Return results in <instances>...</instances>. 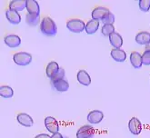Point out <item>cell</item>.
Segmentation results:
<instances>
[{
    "instance_id": "obj_1",
    "label": "cell",
    "mask_w": 150,
    "mask_h": 138,
    "mask_svg": "<svg viewBox=\"0 0 150 138\" xmlns=\"http://www.w3.org/2000/svg\"><path fill=\"white\" fill-rule=\"evenodd\" d=\"M40 29H41V32L47 37L56 36V34L57 32L56 23L48 16L44 17L42 19L41 25H40Z\"/></svg>"
},
{
    "instance_id": "obj_2",
    "label": "cell",
    "mask_w": 150,
    "mask_h": 138,
    "mask_svg": "<svg viewBox=\"0 0 150 138\" xmlns=\"http://www.w3.org/2000/svg\"><path fill=\"white\" fill-rule=\"evenodd\" d=\"M14 62L18 65H28L31 61H32V56L26 52H19V53H16L13 56Z\"/></svg>"
},
{
    "instance_id": "obj_3",
    "label": "cell",
    "mask_w": 150,
    "mask_h": 138,
    "mask_svg": "<svg viewBox=\"0 0 150 138\" xmlns=\"http://www.w3.org/2000/svg\"><path fill=\"white\" fill-rule=\"evenodd\" d=\"M67 27L73 33H81L86 29V25L80 19H71L67 23Z\"/></svg>"
},
{
    "instance_id": "obj_4",
    "label": "cell",
    "mask_w": 150,
    "mask_h": 138,
    "mask_svg": "<svg viewBox=\"0 0 150 138\" xmlns=\"http://www.w3.org/2000/svg\"><path fill=\"white\" fill-rule=\"evenodd\" d=\"M95 134V129L90 125H83L78 129L76 133L77 138H93Z\"/></svg>"
},
{
    "instance_id": "obj_5",
    "label": "cell",
    "mask_w": 150,
    "mask_h": 138,
    "mask_svg": "<svg viewBox=\"0 0 150 138\" xmlns=\"http://www.w3.org/2000/svg\"><path fill=\"white\" fill-rule=\"evenodd\" d=\"M45 125L47 130L53 134L58 133L59 131V125L58 122L52 116H47L45 119Z\"/></svg>"
},
{
    "instance_id": "obj_6",
    "label": "cell",
    "mask_w": 150,
    "mask_h": 138,
    "mask_svg": "<svg viewBox=\"0 0 150 138\" xmlns=\"http://www.w3.org/2000/svg\"><path fill=\"white\" fill-rule=\"evenodd\" d=\"M128 129L133 134H139L142 131V125L137 117H132L128 123Z\"/></svg>"
},
{
    "instance_id": "obj_7",
    "label": "cell",
    "mask_w": 150,
    "mask_h": 138,
    "mask_svg": "<svg viewBox=\"0 0 150 138\" xmlns=\"http://www.w3.org/2000/svg\"><path fill=\"white\" fill-rule=\"evenodd\" d=\"M5 44L12 48L17 47L21 45V39L16 34H7L6 37H5L4 38Z\"/></svg>"
},
{
    "instance_id": "obj_8",
    "label": "cell",
    "mask_w": 150,
    "mask_h": 138,
    "mask_svg": "<svg viewBox=\"0 0 150 138\" xmlns=\"http://www.w3.org/2000/svg\"><path fill=\"white\" fill-rule=\"evenodd\" d=\"M110 11L108 9L107 7H104V6H98L96 7L95 9L92 11V19H95V20H98V21H101L104 17L107 15V14H108Z\"/></svg>"
},
{
    "instance_id": "obj_9",
    "label": "cell",
    "mask_w": 150,
    "mask_h": 138,
    "mask_svg": "<svg viewBox=\"0 0 150 138\" xmlns=\"http://www.w3.org/2000/svg\"><path fill=\"white\" fill-rule=\"evenodd\" d=\"M104 118V115L101 111L99 110H94V111H91L89 114L87 115V121L89 122L90 124H99L101 121L103 120Z\"/></svg>"
},
{
    "instance_id": "obj_10",
    "label": "cell",
    "mask_w": 150,
    "mask_h": 138,
    "mask_svg": "<svg viewBox=\"0 0 150 138\" xmlns=\"http://www.w3.org/2000/svg\"><path fill=\"white\" fill-rule=\"evenodd\" d=\"M136 42L141 46H148L150 44V33L143 31L136 36Z\"/></svg>"
},
{
    "instance_id": "obj_11",
    "label": "cell",
    "mask_w": 150,
    "mask_h": 138,
    "mask_svg": "<svg viewBox=\"0 0 150 138\" xmlns=\"http://www.w3.org/2000/svg\"><path fill=\"white\" fill-rule=\"evenodd\" d=\"M16 119L21 125L25 126V127H30L34 125V121L32 117L28 114H25V113L18 114L16 116Z\"/></svg>"
},
{
    "instance_id": "obj_12",
    "label": "cell",
    "mask_w": 150,
    "mask_h": 138,
    "mask_svg": "<svg viewBox=\"0 0 150 138\" xmlns=\"http://www.w3.org/2000/svg\"><path fill=\"white\" fill-rule=\"evenodd\" d=\"M111 56L112 58L117 62H124L127 59V54L124 50L121 48H113L111 51Z\"/></svg>"
},
{
    "instance_id": "obj_13",
    "label": "cell",
    "mask_w": 150,
    "mask_h": 138,
    "mask_svg": "<svg viewBox=\"0 0 150 138\" xmlns=\"http://www.w3.org/2000/svg\"><path fill=\"white\" fill-rule=\"evenodd\" d=\"M108 37H109L110 44L114 48H120L123 46V38L120 36V34L114 32Z\"/></svg>"
},
{
    "instance_id": "obj_14",
    "label": "cell",
    "mask_w": 150,
    "mask_h": 138,
    "mask_svg": "<svg viewBox=\"0 0 150 138\" xmlns=\"http://www.w3.org/2000/svg\"><path fill=\"white\" fill-rule=\"evenodd\" d=\"M130 63L135 68H140L143 65L142 62V56L140 55L139 52L134 51L130 55Z\"/></svg>"
},
{
    "instance_id": "obj_15",
    "label": "cell",
    "mask_w": 150,
    "mask_h": 138,
    "mask_svg": "<svg viewBox=\"0 0 150 138\" xmlns=\"http://www.w3.org/2000/svg\"><path fill=\"white\" fill-rule=\"evenodd\" d=\"M6 19L13 25H18L21 22L20 15L17 12L10 10V9H7L6 11Z\"/></svg>"
},
{
    "instance_id": "obj_16",
    "label": "cell",
    "mask_w": 150,
    "mask_h": 138,
    "mask_svg": "<svg viewBox=\"0 0 150 138\" xmlns=\"http://www.w3.org/2000/svg\"><path fill=\"white\" fill-rule=\"evenodd\" d=\"M26 5V0H12L9 3V9L18 12L22 11L25 8Z\"/></svg>"
},
{
    "instance_id": "obj_17",
    "label": "cell",
    "mask_w": 150,
    "mask_h": 138,
    "mask_svg": "<svg viewBox=\"0 0 150 138\" xmlns=\"http://www.w3.org/2000/svg\"><path fill=\"white\" fill-rule=\"evenodd\" d=\"M77 81L85 86H88L91 84L90 75L86 70H80L77 73Z\"/></svg>"
},
{
    "instance_id": "obj_18",
    "label": "cell",
    "mask_w": 150,
    "mask_h": 138,
    "mask_svg": "<svg viewBox=\"0 0 150 138\" xmlns=\"http://www.w3.org/2000/svg\"><path fill=\"white\" fill-rule=\"evenodd\" d=\"M25 8L29 14H38L39 15L40 7L36 0H26Z\"/></svg>"
},
{
    "instance_id": "obj_19",
    "label": "cell",
    "mask_w": 150,
    "mask_h": 138,
    "mask_svg": "<svg viewBox=\"0 0 150 138\" xmlns=\"http://www.w3.org/2000/svg\"><path fill=\"white\" fill-rule=\"evenodd\" d=\"M99 21L98 20H95V19H91L89 20L86 25V32L88 34H95L96 31L98 30V27H99Z\"/></svg>"
},
{
    "instance_id": "obj_20",
    "label": "cell",
    "mask_w": 150,
    "mask_h": 138,
    "mask_svg": "<svg viewBox=\"0 0 150 138\" xmlns=\"http://www.w3.org/2000/svg\"><path fill=\"white\" fill-rule=\"evenodd\" d=\"M53 86H54V88L58 91V92H66L68 90L69 88V84L67 81H66L64 78L62 79H59L54 83H52Z\"/></svg>"
},
{
    "instance_id": "obj_21",
    "label": "cell",
    "mask_w": 150,
    "mask_h": 138,
    "mask_svg": "<svg viewBox=\"0 0 150 138\" xmlns=\"http://www.w3.org/2000/svg\"><path fill=\"white\" fill-rule=\"evenodd\" d=\"M59 65L57 62H50L48 63L47 66V76L48 78H52L53 76H55L56 74L59 71Z\"/></svg>"
},
{
    "instance_id": "obj_22",
    "label": "cell",
    "mask_w": 150,
    "mask_h": 138,
    "mask_svg": "<svg viewBox=\"0 0 150 138\" xmlns=\"http://www.w3.org/2000/svg\"><path fill=\"white\" fill-rule=\"evenodd\" d=\"M25 22L31 27H36L40 22V15L38 14H29L25 15Z\"/></svg>"
},
{
    "instance_id": "obj_23",
    "label": "cell",
    "mask_w": 150,
    "mask_h": 138,
    "mask_svg": "<svg viewBox=\"0 0 150 138\" xmlns=\"http://www.w3.org/2000/svg\"><path fill=\"white\" fill-rule=\"evenodd\" d=\"M0 96L4 98H10L14 96L13 89L8 85H2L0 87Z\"/></svg>"
},
{
    "instance_id": "obj_24",
    "label": "cell",
    "mask_w": 150,
    "mask_h": 138,
    "mask_svg": "<svg viewBox=\"0 0 150 138\" xmlns=\"http://www.w3.org/2000/svg\"><path fill=\"white\" fill-rule=\"evenodd\" d=\"M114 32H115L114 25H104L101 29V33L105 37H109Z\"/></svg>"
},
{
    "instance_id": "obj_25",
    "label": "cell",
    "mask_w": 150,
    "mask_h": 138,
    "mask_svg": "<svg viewBox=\"0 0 150 138\" xmlns=\"http://www.w3.org/2000/svg\"><path fill=\"white\" fill-rule=\"evenodd\" d=\"M142 62L145 65H150V46L148 45L143 53L142 56Z\"/></svg>"
},
{
    "instance_id": "obj_26",
    "label": "cell",
    "mask_w": 150,
    "mask_h": 138,
    "mask_svg": "<svg viewBox=\"0 0 150 138\" xmlns=\"http://www.w3.org/2000/svg\"><path fill=\"white\" fill-rule=\"evenodd\" d=\"M138 5L140 10L143 12H148L150 9V0H140Z\"/></svg>"
},
{
    "instance_id": "obj_27",
    "label": "cell",
    "mask_w": 150,
    "mask_h": 138,
    "mask_svg": "<svg viewBox=\"0 0 150 138\" xmlns=\"http://www.w3.org/2000/svg\"><path fill=\"white\" fill-rule=\"evenodd\" d=\"M101 22L104 24V25H114V22H115V16L114 15L109 12L108 14H107L104 18L101 20Z\"/></svg>"
},
{
    "instance_id": "obj_28",
    "label": "cell",
    "mask_w": 150,
    "mask_h": 138,
    "mask_svg": "<svg viewBox=\"0 0 150 138\" xmlns=\"http://www.w3.org/2000/svg\"><path fill=\"white\" fill-rule=\"evenodd\" d=\"M64 77H65V70L63 68H60L59 71L56 74V75L53 76L51 78V83H54L59 79H62V78H64Z\"/></svg>"
},
{
    "instance_id": "obj_29",
    "label": "cell",
    "mask_w": 150,
    "mask_h": 138,
    "mask_svg": "<svg viewBox=\"0 0 150 138\" xmlns=\"http://www.w3.org/2000/svg\"><path fill=\"white\" fill-rule=\"evenodd\" d=\"M35 138H51V136H49L47 134H40L37 135Z\"/></svg>"
},
{
    "instance_id": "obj_30",
    "label": "cell",
    "mask_w": 150,
    "mask_h": 138,
    "mask_svg": "<svg viewBox=\"0 0 150 138\" xmlns=\"http://www.w3.org/2000/svg\"><path fill=\"white\" fill-rule=\"evenodd\" d=\"M51 138H64L63 137V135L61 134L60 133H57V134H54L52 136H51Z\"/></svg>"
},
{
    "instance_id": "obj_31",
    "label": "cell",
    "mask_w": 150,
    "mask_h": 138,
    "mask_svg": "<svg viewBox=\"0 0 150 138\" xmlns=\"http://www.w3.org/2000/svg\"><path fill=\"white\" fill-rule=\"evenodd\" d=\"M64 138H68V137H67V136H66V137H64Z\"/></svg>"
}]
</instances>
